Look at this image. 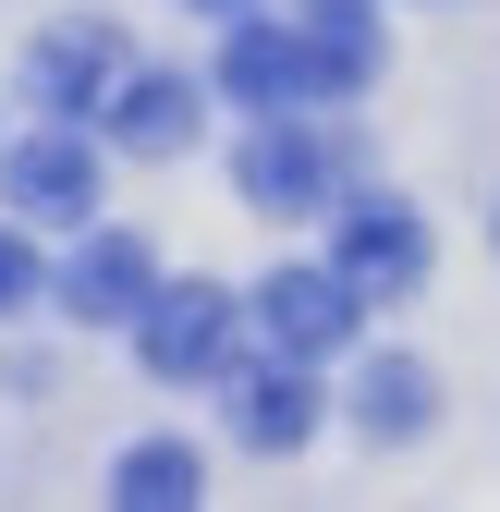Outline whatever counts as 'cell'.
I'll list each match as a JSON object with an SVG mask.
<instances>
[{
  "label": "cell",
  "mask_w": 500,
  "mask_h": 512,
  "mask_svg": "<svg viewBox=\"0 0 500 512\" xmlns=\"http://www.w3.org/2000/svg\"><path fill=\"white\" fill-rule=\"evenodd\" d=\"M427 415H440V378H427L415 354H379V366L354 378V427H366V439H415Z\"/></svg>",
  "instance_id": "obj_11"
},
{
  "label": "cell",
  "mask_w": 500,
  "mask_h": 512,
  "mask_svg": "<svg viewBox=\"0 0 500 512\" xmlns=\"http://www.w3.org/2000/svg\"><path fill=\"white\" fill-rule=\"evenodd\" d=\"M232 183H244V208H269V220H305L330 196V147L305 135L293 110H269L257 135H244V159H232Z\"/></svg>",
  "instance_id": "obj_8"
},
{
  "label": "cell",
  "mask_w": 500,
  "mask_h": 512,
  "mask_svg": "<svg viewBox=\"0 0 500 512\" xmlns=\"http://www.w3.org/2000/svg\"><path fill=\"white\" fill-rule=\"evenodd\" d=\"M330 269H342L366 305H403V293L427 281V220H415V208H391V196H354V208H342V232H330Z\"/></svg>",
  "instance_id": "obj_3"
},
{
  "label": "cell",
  "mask_w": 500,
  "mask_h": 512,
  "mask_svg": "<svg viewBox=\"0 0 500 512\" xmlns=\"http://www.w3.org/2000/svg\"><path fill=\"white\" fill-rule=\"evenodd\" d=\"M98 122H110V147H135V159H183V147H196V86H183V74H135V61H122L110 98H98Z\"/></svg>",
  "instance_id": "obj_10"
},
{
  "label": "cell",
  "mask_w": 500,
  "mask_h": 512,
  "mask_svg": "<svg viewBox=\"0 0 500 512\" xmlns=\"http://www.w3.org/2000/svg\"><path fill=\"white\" fill-rule=\"evenodd\" d=\"M110 74H122V37H110V25H49V37L25 49V98H37L49 122L98 110V98H110Z\"/></svg>",
  "instance_id": "obj_9"
},
{
  "label": "cell",
  "mask_w": 500,
  "mask_h": 512,
  "mask_svg": "<svg viewBox=\"0 0 500 512\" xmlns=\"http://www.w3.org/2000/svg\"><path fill=\"white\" fill-rule=\"evenodd\" d=\"M220 391H232V439L244 452H305V439H318V378H305V354L220 366Z\"/></svg>",
  "instance_id": "obj_7"
},
{
  "label": "cell",
  "mask_w": 500,
  "mask_h": 512,
  "mask_svg": "<svg viewBox=\"0 0 500 512\" xmlns=\"http://www.w3.org/2000/svg\"><path fill=\"white\" fill-rule=\"evenodd\" d=\"M183 13H208V25H232V13H257V0H183Z\"/></svg>",
  "instance_id": "obj_14"
},
{
  "label": "cell",
  "mask_w": 500,
  "mask_h": 512,
  "mask_svg": "<svg viewBox=\"0 0 500 512\" xmlns=\"http://www.w3.org/2000/svg\"><path fill=\"white\" fill-rule=\"evenodd\" d=\"M354 317H366V293L342 281V269H269L257 281V330H269V354H342L354 342Z\"/></svg>",
  "instance_id": "obj_4"
},
{
  "label": "cell",
  "mask_w": 500,
  "mask_h": 512,
  "mask_svg": "<svg viewBox=\"0 0 500 512\" xmlns=\"http://www.w3.org/2000/svg\"><path fill=\"white\" fill-rule=\"evenodd\" d=\"M220 98L232 110H305L318 98V74H305V25H257V13H232V37H220Z\"/></svg>",
  "instance_id": "obj_6"
},
{
  "label": "cell",
  "mask_w": 500,
  "mask_h": 512,
  "mask_svg": "<svg viewBox=\"0 0 500 512\" xmlns=\"http://www.w3.org/2000/svg\"><path fill=\"white\" fill-rule=\"evenodd\" d=\"M110 500H122V512H196V500H208V464L183 452V439H135L122 476H110Z\"/></svg>",
  "instance_id": "obj_12"
},
{
  "label": "cell",
  "mask_w": 500,
  "mask_h": 512,
  "mask_svg": "<svg viewBox=\"0 0 500 512\" xmlns=\"http://www.w3.org/2000/svg\"><path fill=\"white\" fill-rule=\"evenodd\" d=\"M0 196H13L25 232H49V220H61V232H86V220H98V147L49 122V135L0 147Z\"/></svg>",
  "instance_id": "obj_2"
},
{
  "label": "cell",
  "mask_w": 500,
  "mask_h": 512,
  "mask_svg": "<svg viewBox=\"0 0 500 512\" xmlns=\"http://www.w3.org/2000/svg\"><path fill=\"white\" fill-rule=\"evenodd\" d=\"M49 293V269H37V244H25V220H0V317H25Z\"/></svg>",
  "instance_id": "obj_13"
},
{
  "label": "cell",
  "mask_w": 500,
  "mask_h": 512,
  "mask_svg": "<svg viewBox=\"0 0 500 512\" xmlns=\"http://www.w3.org/2000/svg\"><path fill=\"white\" fill-rule=\"evenodd\" d=\"M232 342H244V317H232V293H220V281H159V293H147V317H135V354H147L159 378H220V366H232Z\"/></svg>",
  "instance_id": "obj_1"
},
{
  "label": "cell",
  "mask_w": 500,
  "mask_h": 512,
  "mask_svg": "<svg viewBox=\"0 0 500 512\" xmlns=\"http://www.w3.org/2000/svg\"><path fill=\"white\" fill-rule=\"evenodd\" d=\"M49 293H61V317H86V330H135L147 293H159V256H147L135 232H86L74 269H61Z\"/></svg>",
  "instance_id": "obj_5"
}]
</instances>
